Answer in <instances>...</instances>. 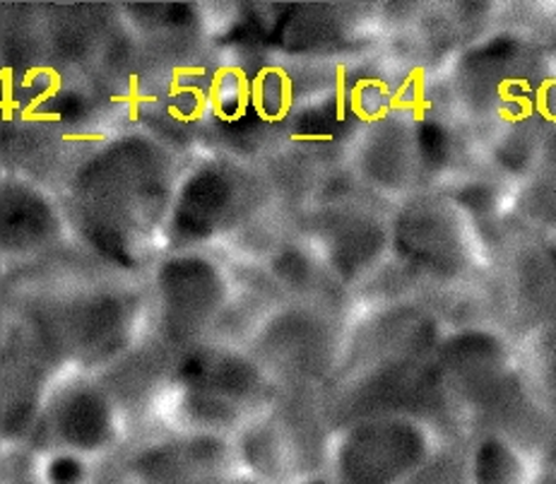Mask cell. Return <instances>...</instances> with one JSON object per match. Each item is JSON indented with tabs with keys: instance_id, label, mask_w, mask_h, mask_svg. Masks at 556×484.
Returning <instances> with one entry per match:
<instances>
[{
	"instance_id": "cell-3",
	"label": "cell",
	"mask_w": 556,
	"mask_h": 484,
	"mask_svg": "<svg viewBox=\"0 0 556 484\" xmlns=\"http://www.w3.org/2000/svg\"><path fill=\"white\" fill-rule=\"evenodd\" d=\"M97 400L99 398H87V395H73L63 405L61 429L68 436L63 444L73 448L71 454L83 456L85 450L102 448L106 444L102 438L106 429V415Z\"/></svg>"
},
{
	"instance_id": "cell-2",
	"label": "cell",
	"mask_w": 556,
	"mask_h": 484,
	"mask_svg": "<svg viewBox=\"0 0 556 484\" xmlns=\"http://www.w3.org/2000/svg\"><path fill=\"white\" fill-rule=\"evenodd\" d=\"M215 270L203 260H176L169 263L162 290L166 294V306L176 316L179 326H195L193 321L207 316L215 304H210L217 294Z\"/></svg>"
},
{
	"instance_id": "cell-1",
	"label": "cell",
	"mask_w": 556,
	"mask_h": 484,
	"mask_svg": "<svg viewBox=\"0 0 556 484\" xmlns=\"http://www.w3.org/2000/svg\"><path fill=\"white\" fill-rule=\"evenodd\" d=\"M425 454L415 426L378 424L357 434L344 450V472L350 484H391L403 480Z\"/></svg>"
}]
</instances>
